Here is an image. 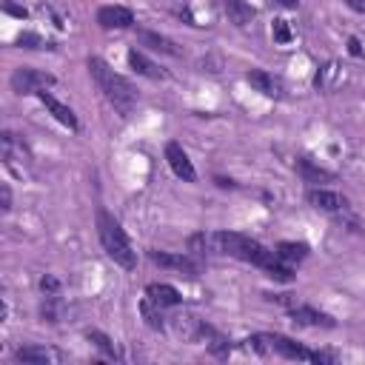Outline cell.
Instances as JSON below:
<instances>
[{
    "mask_svg": "<svg viewBox=\"0 0 365 365\" xmlns=\"http://www.w3.org/2000/svg\"><path fill=\"white\" fill-rule=\"evenodd\" d=\"M189 251L194 257L223 254V257L243 260V263L263 269L271 280H280V282L294 280V266L291 263H282L271 248H266L260 240L248 237V234H240V231H197L189 237Z\"/></svg>",
    "mask_w": 365,
    "mask_h": 365,
    "instance_id": "6da1fadb",
    "label": "cell"
},
{
    "mask_svg": "<svg viewBox=\"0 0 365 365\" xmlns=\"http://www.w3.org/2000/svg\"><path fill=\"white\" fill-rule=\"evenodd\" d=\"M86 66H89L92 80L97 83V89L103 92V97H106L112 106H114V112H117L120 117H128V114H132V109L137 106V100H140L137 89L128 83L123 74H117L103 58H89Z\"/></svg>",
    "mask_w": 365,
    "mask_h": 365,
    "instance_id": "7a4b0ae2",
    "label": "cell"
},
{
    "mask_svg": "<svg viewBox=\"0 0 365 365\" xmlns=\"http://www.w3.org/2000/svg\"><path fill=\"white\" fill-rule=\"evenodd\" d=\"M97 237L103 243V251H106L120 269H126V271L137 269V254H135L132 243H128L126 231L120 228V223L106 208H97Z\"/></svg>",
    "mask_w": 365,
    "mask_h": 365,
    "instance_id": "3957f363",
    "label": "cell"
},
{
    "mask_svg": "<svg viewBox=\"0 0 365 365\" xmlns=\"http://www.w3.org/2000/svg\"><path fill=\"white\" fill-rule=\"evenodd\" d=\"M9 86L15 94H37L49 86H55V74L40 71V69H29V66H20L12 71L9 77Z\"/></svg>",
    "mask_w": 365,
    "mask_h": 365,
    "instance_id": "277c9868",
    "label": "cell"
},
{
    "mask_svg": "<svg viewBox=\"0 0 365 365\" xmlns=\"http://www.w3.org/2000/svg\"><path fill=\"white\" fill-rule=\"evenodd\" d=\"M151 263L160 266V269H171V271H180L186 277H200L203 274V263L189 251V254H169V251H148Z\"/></svg>",
    "mask_w": 365,
    "mask_h": 365,
    "instance_id": "5b68a950",
    "label": "cell"
},
{
    "mask_svg": "<svg viewBox=\"0 0 365 365\" xmlns=\"http://www.w3.org/2000/svg\"><path fill=\"white\" fill-rule=\"evenodd\" d=\"M166 163H169V169L180 177V180H186V182H194L197 180V171H194V166H192V160H189V154H186V148H182L180 143H166Z\"/></svg>",
    "mask_w": 365,
    "mask_h": 365,
    "instance_id": "8992f818",
    "label": "cell"
},
{
    "mask_svg": "<svg viewBox=\"0 0 365 365\" xmlns=\"http://www.w3.org/2000/svg\"><path fill=\"white\" fill-rule=\"evenodd\" d=\"M97 26L100 29H132L135 12L126 6H100L97 9Z\"/></svg>",
    "mask_w": 365,
    "mask_h": 365,
    "instance_id": "52a82bcc",
    "label": "cell"
},
{
    "mask_svg": "<svg viewBox=\"0 0 365 365\" xmlns=\"http://www.w3.org/2000/svg\"><path fill=\"white\" fill-rule=\"evenodd\" d=\"M246 80L260 92V94H266V97H274V100H280V97H285V83L280 80L277 74H271V71H263V69H251L248 74H246Z\"/></svg>",
    "mask_w": 365,
    "mask_h": 365,
    "instance_id": "ba28073f",
    "label": "cell"
},
{
    "mask_svg": "<svg viewBox=\"0 0 365 365\" xmlns=\"http://www.w3.org/2000/svg\"><path fill=\"white\" fill-rule=\"evenodd\" d=\"M346 77H348V71H346L343 63L328 60V63H323V66L317 69V74H314V86H317L320 92H337V89H340V86L346 83Z\"/></svg>",
    "mask_w": 365,
    "mask_h": 365,
    "instance_id": "9c48e42d",
    "label": "cell"
},
{
    "mask_svg": "<svg viewBox=\"0 0 365 365\" xmlns=\"http://www.w3.org/2000/svg\"><path fill=\"white\" fill-rule=\"evenodd\" d=\"M289 317H291V323H297V325H314V328H334V325H337V320H334L331 314L311 308V305H303V303H297L294 308H289Z\"/></svg>",
    "mask_w": 365,
    "mask_h": 365,
    "instance_id": "30bf717a",
    "label": "cell"
},
{
    "mask_svg": "<svg viewBox=\"0 0 365 365\" xmlns=\"http://www.w3.org/2000/svg\"><path fill=\"white\" fill-rule=\"evenodd\" d=\"M305 200L314 208H320V212H331V214L348 212V200L343 194H337V192H328V189H308Z\"/></svg>",
    "mask_w": 365,
    "mask_h": 365,
    "instance_id": "8fae6325",
    "label": "cell"
},
{
    "mask_svg": "<svg viewBox=\"0 0 365 365\" xmlns=\"http://www.w3.org/2000/svg\"><path fill=\"white\" fill-rule=\"evenodd\" d=\"M15 359L26 362V365H49V362H60L63 354L58 348H49V346H23L15 351Z\"/></svg>",
    "mask_w": 365,
    "mask_h": 365,
    "instance_id": "7c38bea8",
    "label": "cell"
},
{
    "mask_svg": "<svg viewBox=\"0 0 365 365\" xmlns=\"http://www.w3.org/2000/svg\"><path fill=\"white\" fill-rule=\"evenodd\" d=\"M271 343H274V354L285 357V359H300V362H314V351L300 346L291 337H282V334H271Z\"/></svg>",
    "mask_w": 365,
    "mask_h": 365,
    "instance_id": "4fadbf2b",
    "label": "cell"
},
{
    "mask_svg": "<svg viewBox=\"0 0 365 365\" xmlns=\"http://www.w3.org/2000/svg\"><path fill=\"white\" fill-rule=\"evenodd\" d=\"M37 100H40L43 106L51 112V117H55L58 123H63V126L69 128V132H77V128H80V123H77V114H74L69 106H63V103H60L58 97H51L46 89H43V92H37Z\"/></svg>",
    "mask_w": 365,
    "mask_h": 365,
    "instance_id": "5bb4252c",
    "label": "cell"
},
{
    "mask_svg": "<svg viewBox=\"0 0 365 365\" xmlns=\"http://www.w3.org/2000/svg\"><path fill=\"white\" fill-rule=\"evenodd\" d=\"M137 43H140V46H148L151 51H160V55H169V58H180V55H182V49H180L171 37H166V35H160V32H151V29H140V32H137Z\"/></svg>",
    "mask_w": 365,
    "mask_h": 365,
    "instance_id": "9a60e30c",
    "label": "cell"
},
{
    "mask_svg": "<svg viewBox=\"0 0 365 365\" xmlns=\"http://www.w3.org/2000/svg\"><path fill=\"white\" fill-rule=\"evenodd\" d=\"M223 9L228 15V23H234L237 29H246V26H251V20L257 17V12L248 0H223Z\"/></svg>",
    "mask_w": 365,
    "mask_h": 365,
    "instance_id": "2e32d148",
    "label": "cell"
},
{
    "mask_svg": "<svg viewBox=\"0 0 365 365\" xmlns=\"http://www.w3.org/2000/svg\"><path fill=\"white\" fill-rule=\"evenodd\" d=\"M128 66H132L140 77H148V80H166V77H169L158 63H151L143 51H137V49L128 51Z\"/></svg>",
    "mask_w": 365,
    "mask_h": 365,
    "instance_id": "e0dca14e",
    "label": "cell"
},
{
    "mask_svg": "<svg viewBox=\"0 0 365 365\" xmlns=\"http://www.w3.org/2000/svg\"><path fill=\"white\" fill-rule=\"evenodd\" d=\"M146 297H151L154 303L163 305V308H174V305L182 303V294L174 289V285H169V282H151V285H146Z\"/></svg>",
    "mask_w": 365,
    "mask_h": 365,
    "instance_id": "ac0fdd59",
    "label": "cell"
},
{
    "mask_svg": "<svg viewBox=\"0 0 365 365\" xmlns=\"http://www.w3.org/2000/svg\"><path fill=\"white\" fill-rule=\"evenodd\" d=\"M200 328H203V320H197L194 314H180L174 317V331L189 343H197L200 340Z\"/></svg>",
    "mask_w": 365,
    "mask_h": 365,
    "instance_id": "d6986e66",
    "label": "cell"
},
{
    "mask_svg": "<svg viewBox=\"0 0 365 365\" xmlns=\"http://www.w3.org/2000/svg\"><path fill=\"white\" fill-rule=\"evenodd\" d=\"M140 314H143V320H146L148 328H154V331H163L166 328V323H163V305H158L151 297L140 300Z\"/></svg>",
    "mask_w": 365,
    "mask_h": 365,
    "instance_id": "ffe728a7",
    "label": "cell"
},
{
    "mask_svg": "<svg viewBox=\"0 0 365 365\" xmlns=\"http://www.w3.org/2000/svg\"><path fill=\"white\" fill-rule=\"evenodd\" d=\"M297 174L305 180V182H323V180H334L331 171L320 169L314 160H308V158H297Z\"/></svg>",
    "mask_w": 365,
    "mask_h": 365,
    "instance_id": "44dd1931",
    "label": "cell"
},
{
    "mask_svg": "<svg viewBox=\"0 0 365 365\" xmlns=\"http://www.w3.org/2000/svg\"><path fill=\"white\" fill-rule=\"evenodd\" d=\"M308 246L305 243H277V248H274V254L282 260V263H300V260H305L308 257Z\"/></svg>",
    "mask_w": 365,
    "mask_h": 365,
    "instance_id": "7402d4cb",
    "label": "cell"
},
{
    "mask_svg": "<svg viewBox=\"0 0 365 365\" xmlns=\"http://www.w3.org/2000/svg\"><path fill=\"white\" fill-rule=\"evenodd\" d=\"M15 43H17L20 49H32V51H43V49H55V46H58L55 40H46V37L37 35V32H20Z\"/></svg>",
    "mask_w": 365,
    "mask_h": 365,
    "instance_id": "603a6c76",
    "label": "cell"
},
{
    "mask_svg": "<svg viewBox=\"0 0 365 365\" xmlns=\"http://www.w3.org/2000/svg\"><path fill=\"white\" fill-rule=\"evenodd\" d=\"M86 340L97 348V351H103L109 359H117L120 354H117V348H114V343H112V337H106L103 331H86Z\"/></svg>",
    "mask_w": 365,
    "mask_h": 365,
    "instance_id": "cb8c5ba5",
    "label": "cell"
},
{
    "mask_svg": "<svg viewBox=\"0 0 365 365\" xmlns=\"http://www.w3.org/2000/svg\"><path fill=\"white\" fill-rule=\"evenodd\" d=\"M243 348H248V351L260 354V357H269V354H274L271 334H254V337H248V340H243Z\"/></svg>",
    "mask_w": 365,
    "mask_h": 365,
    "instance_id": "d4e9b609",
    "label": "cell"
},
{
    "mask_svg": "<svg viewBox=\"0 0 365 365\" xmlns=\"http://www.w3.org/2000/svg\"><path fill=\"white\" fill-rule=\"evenodd\" d=\"M271 35H274V43H280V46H285V43H291V26H289V20H282V17H277L274 23H271Z\"/></svg>",
    "mask_w": 365,
    "mask_h": 365,
    "instance_id": "484cf974",
    "label": "cell"
},
{
    "mask_svg": "<svg viewBox=\"0 0 365 365\" xmlns=\"http://www.w3.org/2000/svg\"><path fill=\"white\" fill-rule=\"evenodd\" d=\"M40 291L43 294H58L60 291V280L55 274H43L40 277Z\"/></svg>",
    "mask_w": 365,
    "mask_h": 365,
    "instance_id": "4316f807",
    "label": "cell"
},
{
    "mask_svg": "<svg viewBox=\"0 0 365 365\" xmlns=\"http://www.w3.org/2000/svg\"><path fill=\"white\" fill-rule=\"evenodd\" d=\"M0 212H3V214L12 212V189H9V182H0Z\"/></svg>",
    "mask_w": 365,
    "mask_h": 365,
    "instance_id": "83f0119b",
    "label": "cell"
},
{
    "mask_svg": "<svg viewBox=\"0 0 365 365\" xmlns=\"http://www.w3.org/2000/svg\"><path fill=\"white\" fill-rule=\"evenodd\" d=\"M271 303H277V305H285V308H294L300 300L294 297V294H266Z\"/></svg>",
    "mask_w": 365,
    "mask_h": 365,
    "instance_id": "f1b7e54d",
    "label": "cell"
},
{
    "mask_svg": "<svg viewBox=\"0 0 365 365\" xmlns=\"http://www.w3.org/2000/svg\"><path fill=\"white\" fill-rule=\"evenodd\" d=\"M3 12H6V15H15V17H20V20H23V17H29L26 6H17L15 0H3Z\"/></svg>",
    "mask_w": 365,
    "mask_h": 365,
    "instance_id": "f546056e",
    "label": "cell"
},
{
    "mask_svg": "<svg viewBox=\"0 0 365 365\" xmlns=\"http://www.w3.org/2000/svg\"><path fill=\"white\" fill-rule=\"evenodd\" d=\"M348 51L354 58H362L365 51H362V43H359V37H348Z\"/></svg>",
    "mask_w": 365,
    "mask_h": 365,
    "instance_id": "4dcf8cb0",
    "label": "cell"
},
{
    "mask_svg": "<svg viewBox=\"0 0 365 365\" xmlns=\"http://www.w3.org/2000/svg\"><path fill=\"white\" fill-rule=\"evenodd\" d=\"M271 6H277V9H297L300 6V0H269Z\"/></svg>",
    "mask_w": 365,
    "mask_h": 365,
    "instance_id": "1f68e13d",
    "label": "cell"
},
{
    "mask_svg": "<svg viewBox=\"0 0 365 365\" xmlns=\"http://www.w3.org/2000/svg\"><path fill=\"white\" fill-rule=\"evenodd\" d=\"M346 6L357 15H365V0H346Z\"/></svg>",
    "mask_w": 365,
    "mask_h": 365,
    "instance_id": "d6a6232c",
    "label": "cell"
},
{
    "mask_svg": "<svg viewBox=\"0 0 365 365\" xmlns=\"http://www.w3.org/2000/svg\"><path fill=\"white\" fill-rule=\"evenodd\" d=\"M214 182H217L220 189H237V182L228 180V177H214Z\"/></svg>",
    "mask_w": 365,
    "mask_h": 365,
    "instance_id": "836d02e7",
    "label": "cell"
}]
</instances>
